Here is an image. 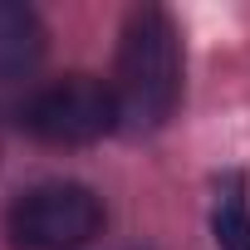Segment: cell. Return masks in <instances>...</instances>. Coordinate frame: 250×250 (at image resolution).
<instances>
[{"instance_id":"obj_3","label":"cell","mask_w":250,"mask_h":250,"mask_svg":"<svg viewBox=\"0 0 250 250\" xmlns=\"http://www.w3.org/2000/svg\"><path fill=\"white\" fill-rule=\"evenodd\" d=\"M25 128L54 147H88L118 128V98L93 74H69L44 83L25 103Z\"/></svg>"},{"instance_id":"obj_2","label":"cell","mask_w":250,"mask_h":250,"mask_svg":"<svg viewBox=\"0 0 250 250\" xmlns=\"http://www.w3.org/2000/svg\"><path fill=\"white\" fill-rule=\"evenodd\" d=\"M103 230V201L79 182H40L5 211L15 250H79Z\"/></svg>"},{"instance_id":"obj_4","label":"cell","mask_w":250,"mask_h":250,"mask_svg":"<svg viewBox=\"0 0 250 250\" xmlns=\"http://www.w3.org/2000/svg\"><path fill=\"white\" fill-rule=\"evenodd\" d=\"M44 59V25L30 5L0 0V79H20Z\"/></svg>"},{"instance_id":"obj_5","label":"cell","mask_w":250,"mask_h":250,"mask_svg":"<svg viewBox=\"0 0 250 250\" xmlns=\"http://www.w3.org/2000/svg\"><path fill=\"white\" fill-rule=\"evenodd\" d=\"M211 230L221 250H250V196H245V177H226L216 187V206H211Z\"/></svg>"},{"instance_id":"obj_1","label":"cell","mask_w":250,"mask_h":250,"mask_svg":"<svg viewBox=\"0 0 250 250\" xmlns=\"http://www.w3.org/2000/svg\"><path fill=\"white\" fill-rule=\"evenodd\" d=\"M118 128L128 133H152L172 118L182 98V40L167 10L147 5L128 15L118 44Z\"/></svg>"}]
</instances>
